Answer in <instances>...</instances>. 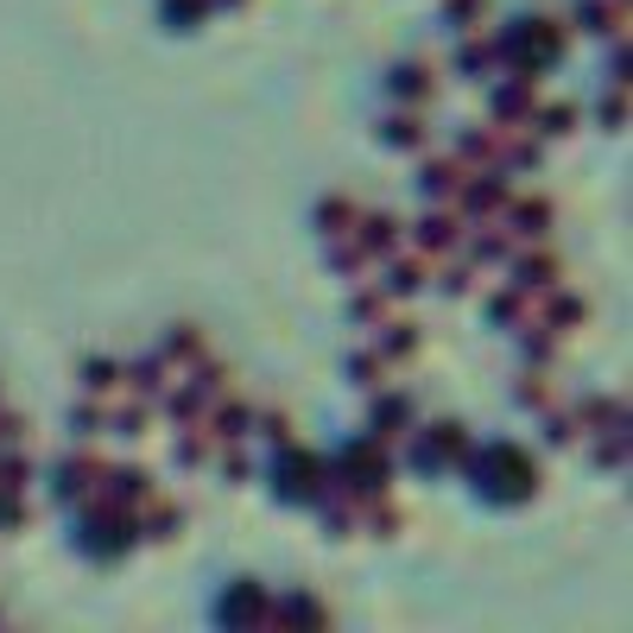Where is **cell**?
Segmentation results:
<instances>
[{
  "mask_svg": "<svg viewBox=\"0 0 633 633\" xmlns=\"http://www.w3.org/2000/svg\"><path fill=\"white\" fill-rule=\"evenodd\" d=\"M400 444H405V456H412L418 469H450V462L469 456V425L444 418V425H425V437H412V430H405Z\"/></svg>",
  "mask_w": 633,
  "mask_h": 633,
  "instance_id": "obj_4",
  "label": "cell"
},
{
  "mask_svg": "<svg viewBox=\"0 0 633 633\" xmlns=\"http://www.w3.org/2000/svg\"><path fill=\"white\" fill-rule=\"evenodd\" d=\"M386 304H393V298H386V292H380V285H354V298H349V317H354V324H386Z\"/></svg>",
  "mask_w": 633,
  "mask_h": 633,
  "instance_id": "obj_32",
  "label": "cell"
},
{
  "mask_svg": "<svg viewBox=\"0 0 633 633\" xmlns=\"http://www.w3.org/2000/svg\"><path fill=\"white\" fill-rule=\"evenodd\" d=\"M501 222L513 228L520 241H545V234H552V203L545 197H506Z\"/></svg>",
  "mask_w": 633,
  "mask_h": 633,
  "instance_id": "obj_10",
  "label": "cell"
},
{
  "mask_svg": "<svg viewBox=\"0 0 633 633\" xmlns=\"http://www.w3.org/2000/svg\"><path fill=\"white\" fill-rule=\"evenodd\" d=\"M172 456H177V469H203V462L216 456V437H209V425H203V430H184Z\"/></svg>",
  "mask_w": 633,
  "mask_h": 633,
  "instance_id": "obj_33",
  "label": "cell"
},
{
  "mask_svg": "<svg viewBox=\"0 0 633 633\" xmlns=\"http://www.w3.org/2000/svg\"><path fill=\"white\" fill-rule=\"evenodd\" d=\"M596 462H602V469H621V462H627V425H614V430L602 425V444H596Z\"/></svg>",
  "mask_w": 633,
  "mask_h": 633,
  "instance_id": "obj_42",
  "label": "cell"
},
{
  "mask_svg": "<svg viewBox=\"0 0 633 633\" xmlns=\"http://www.w3.org/2000/svg\"><path fill=\"white\" fill-rule=\"evenodd\" d=\"M354 241H361V253L368 260H386V253H400V241H405V228H400V216H386V209H374V216H354Z\"/></svg>",
  "mask_w": 633,
  "mask_h": 633,
  "instance_id": "obj_12",
  "label": "cell"
},
{
  "mask_svg": "<svg viewBox=\"0 0 633 633\" xmlns=\"http://www.w3.org/2000/svg\"><path fill=\"white\" fill-rule=\"evenodd\" d=\"M462 234H469V222H462V216H456V203H430V216L418 228H412V241H418V253H437V260H444V253H456L462 248Z\"/></svg>",
  "mask_w": 633,
  "mask_h": 633,
  "instance_id": "obj_6",
  "label": "cell"
},
{
  "mask_svg": "<svg viewBox=\"0 0 633 633\" xmlns=\"http://www.w3.org/2000/svg\"><path fill=\"white\" fill-rule=\"evenodd\" d=\"M70 430H76V437H96V430H108V405H96V400L76 405V412H70Z\"/></svg>",
  "mask_w": 633,
  "mask_h": 633,
  "instance_id": "obj_48",
  "label": "cell"
},
{
  "mask_svg": "<svg viewBox=\"0 0 633 633\" xmlns=\"http://www.w3.org/2000/svg\"><path fill=\"white\" fill-rule=\"evenodd\" d=\"M96 476H101L96 456H70V462H57V469H51V501H83V494L96 488Z\"/></svg>",
  "mask_w": 633,
  "mask_h": 633,
  "instance_id": "obj_13",
  "label": "cell"
},
{
  "mask_svg": "<svg viewBox=\"0 0 633 633\" xmlns=\"http://www.w3.org/2000/svg\"><path fill=\"white\" fill-rule=\"evenodd\" d=\"M203 13H209V0H165V25H172V32H190Z\"/></svg>",
  "mask_w": 633,
  "mask_h": 633,
  "instance_id": "obj_45",
  "label": "cell"
},
{
  "mask_svg": "<svg viewBox=\"0 0 633 633\" xmlns=\"http://www.w3.org/2000/svg\"><path fill=\"white\" fill-rule=\"evenodd\" d=\"M552 400H557V380L545 374V368H526V374H520V386H513V405H526V412H545Z\"/></svg>",
  "mask_w": 633,
  "mask_h": 633,
  "instance_id": "obj_30",
  "label": "cell"
},
{
  "mask_svg": "<svg viewBox=\"0 0 633 633\" xmlns=\"http://www.w3.org/2000/svg\"><path fill=\"white\" fill-rule=\"evenodd\" d=\"M386 336H380V354H386V361H400V354H418V324H393V317H386Z\"/></svg>",
  "mask_w": 633,
  "mask_h": 633,
  "instance_id": "obj_36",
  "label": "cell"
},
{
  "mask_svg": "<svg viewBox=\"0 0 633 633\" xmlns=\"http://www.w3.org/2000/svg\"><path fill=\"white\" fill-rule=\"evenodd\" d=\"M386 89H393V101H405V108H425L437 83H430V64H418V57H412V64H393Z\"/></svg>",
  "mask_w": 633,
  "mask_h": 633,
  "instance_id": "obj_19",
  "label": "cell"
},
{
  "mask_svg": "<svg viewBox=\"0 0 633 633\" xmlns=\"http://www.w3.org/2000/svg\"><path fill=\"white\" fill-rule=\"evenodd\" d=\"M121 386L133 393V400H159L165 386H172V361L165 354H146V361H133V368H121Z\"/></svg>",
  "mask_w": 633,
  "mask_h": 633,
  "instance_id": "obj_15",
  "label": "cell"
},
{
  "mask_svg": "<svg viewBox=\"0 0 633 633\" xmlns=\"http://www.w3.org/2000/svg\"><path fill=\"white\" fill-rule=\"evenodd\" d=\"M329 273H342V279L368 273V253H361V241H354V234H342V241H329Z\"/></svg>",
  "mask_w": 633,
  "mask_h": 633,
  "instance_id": "obj_35",
  "label": "cell"
},
{
  "mask_svg": "<svg viewBox=\"0 0 633 633\" xmlns=\"http://www.w3.org/2000/svg\"><path fill=\"white\" fill-rule=\"evenodd\" d=\"M76 545H83L89 557H101V564H114L127 545H140V526H133L127 506H108L96 494V501L83 506V520H76Z\"/></svg>",
  "mask_w": 633,
  "mask_h": 633,
  "instance_id": "obj_2",
  "label": "cell"
},
{
  "mask_svg": "<svg viewBox=\"0 0 633 633\" xmlns=\"http://www.w3.org/2000/svg\"><path fill=\"white\" fill-rule=\"evenodd\" d=\"M582 430H577V418H570V412H557V405H545V444H557V450H564V444H577Z\"/></svg>",
  "mask_w": 633,
  "mask_h": 633,
  "instance_id": "obj_44",
  "label": "cell"
},
{
  "mask_svg": "<svg viewBox=\"0 0 633 633\" xmlns=\"http://www.w3.org/2000/svg\"><path fill=\"white\" fill-rule=\"evenodd\" d=\"M469 476L481 481V494L501 506H520L532 501V488H538V469H532V456L520 444H488V450H469Z\"/></svg>",
  "mask_w": 633,
  "mask_h": 633,
  "instance_id": "obj_1",
  "label": "cell"
},
{
  "mask_svg": "<svg viewBox=\"0 0 633 633\" xmlns=\"http://www.w3.org/2000/svg\"><path fill=\"white\" fill-rule=\"evenodd\" d=\"M532 101H538L532 76H506V83H494V96H488V114L501 121V133H513V127L532 114Z\"/></svg>",
  "mask_w": 633,
  "mask_h": 633,
  "instance_id": "obj_8",
  "label": "cell"
},
{
  "mask_svg": "<svg viewBox=\"0 0 633 633\" xmlns=\"http://www.w3.org/2000/svg\"><path fill=\"white\" fill-rule=\"evenodd\" d=\"M469 260H476V266H506V260H513V234H506V222H501V228L476 222V241H469Z\"/></svg>",
  "mask_w": 633,
  "mask_h": 633,
  "instance_id": "obj_24",
  "label": "cell"
},
{
  "mask_svg": "<svg viewBox=\"0 0 633 633\" xmlns=\"http://www.w3.org/2000/svg\"><path fill=\"white\" fill-rule=\"evenodd\" d=\"M209 437H216V444H248L253 437V405L248 400H216V418H209Z\"/></svg>",
  "mask_w": 633,
  "mask_h": 633,
  "instance_id": "obj_18",
  "label": "cell"
},
{
  "mask_svg": "<svg viewBox=\"0 0 633 633\" xmlns=\"http://www.w3.org/2000/svg\"><path fill=\"white\" fill-rule=\"evenodd\" d=\"M159 354L190 368L197 354H209V342H203V329H197V324H172V329H165V349H159Z\"/></svg>",
  "mask_w": 633,
  "mask_h": 633,
  "instance_id": "obj_31",
  "label": "cell"
},
{
  "mask_svg": "<svg viewBox=\"0 0 633 633\" xmlns=\"http://www.w3.org/2000/svg\"><path fill=\"white\" fill-rule=\"evenodd\" d=\"M0 444H25V418H20V412H0Z\"/></svg>",
  "mask_w": 633,
  "mask_h": 633,
  "instance_id": "obj_52",
  "label": "cell"
},
{
  "mask_svg": "<svg viewBox=\"0 0 633 633\" xmlns=\"http://www.w3.org/2000/svg\"><path fill=\"white\" fill-rule=\"evenodd\" d=\"M146 425H152L146 400H127L121 412H108V430H114V437H146Z\"/></svg>",
  "mask_w": 633,
  "mask_h": 633,
  "instance_id": "obj_34",
  "label": "cell"
},
{
  "mask_svg": "<svg viewBox=\"0 0 633 633\" xmlns=\"http://www.w3.org/2000/svg\"><path fill=\"white\" fill-rule=\"evenodd\" d=\"M627 121V83H614V96H602V127Z\"/></svg>",
  "mask_w": 633,
  "mask_h": 633,
  "instance_id": "obj_51",
  "label": "cell"
},
{
  "mask_svg": "<svg viewBox=\"0 0 633 633\" xmlns=\"http://www.w3.org/2000/svg\"><path fill=\"white\" fill-rule=\"evenodd\" d=\"M532 317V292L526 285H501L494 298H488V324L494 329H520Z\"/></svg>",
  "mask_w": 633,
  "mask_h": 633,
  "instance_id": "obj_22",
  "label": "cell"
},
{
  "mask_svg": "<svg viewBox=\"0 0 633 633\" xmlns=\"http://www.w3.org/2000/svg\"><path fill=\"white\" fill-rule=\"evenodd\" d=\"M222 621L228 627H253V621H273V602L260 582H234V596L222 602Z\"/></svg>",
  "mask_w": 633,
  "mask_h": 633,
  "instance_id": "obj_17",
  "label": "cell"
},
{
  "mask_svg": "<svg viewBox=\"0 0 633 633\" xmlns=\"http://www.w3.org/2000/svg\"><path fill=\"white\" fill-rule=\"evenodd\" d=\"M501 165H513V172H538V140H506L501 133Z\"/></svg>",
  "mask_w": 633,
  "mask_h": 633,
  "instance_id": "obj_43",
  "label": "cell"
},
{
  "mask_svg": "<svg viewBox=\"0 0 633 633\" xmlns=\"http://www.w3.org/2000/svg\"><path fill=\"white\" fill-rule=\"evenodd\" d=\"M273 621H324V602H310V596H292V602H273Z\"/></svg>",
  "mask_w": 633,
  "mask_h": 633,
  "instance_id": "obj_46",
  "label": "cell"
},
{
  "mask_svg": "<svg viewBox=\"0 0 633 633\" xmlns=\"http://www.w3.org/2000/svg\"><path fill=\"white\" fill-rule=\"evenodd\" d=\"M209 7H241V0H209Z\"/></svg>",
  "mask_w": 633,
  "mask_h": 633,
  "instance_id": "obj_54",
  "label": "cell"
},
{
  "mask_svg": "<svg viewBox=\"0 0 633 633\" xmlns=\"http://www.w3.org/2000/svg\"><path fill=\"white\" fill-rule=\"evenodd\" d=\"M456 70H462V76H488V70H494V45H488V39L462 45V51H456Z\"/></svg>",
  "mask_w": 633,
  "mask_h": 633,
  "instance_id": "obj_41",
  "label": "cell"
},
{
  "mask_svg": "<svg viewBox=\"0 0 633 633\" xmlns=\"http://www.w3.org/2000/svg\"><path fill=\"white\" fill-rule=\"evenodd\" d=\"M380 374H386V354H349V380L361 386V393H374Z\"/></svg>",
  "mask_w": 633,
  "mask_h": 633,
  "instance_id": "obj_40",
  "label": "cell"
},
{
  "mask_svg": "<svg viewBox=\"0 0 633 633\" xmlns=\"http://www.w3.org/2000/svg\"><path fill=\"white\" fill-rule=\"evenodd\" d=\"M380 140H386V146H400V152H418V146H425V121H418V108L386 114V121H380Z\"/></svg>",
  "mask_w": 633,
  "mask_h": 633,
  "instance_id": "obj_29",
  "label": "cell"
},
{
  "mask_svg": "<svg viewBox=\"0 0 633 633\" xmlns=\"http://www.w3.org/2000/svg\"><path fill=\"white\" fill-rule=\"evenodd\" d=\"M513 279H520L526 292H552L557 279H564V266H557V253H545L538 241H532V253L513 248Z\"/></svg>",
  "mask_w": 633,
  "mask_h": 633,
  "instance_id": "obj_16",
  "label": "cell"
},
{
  "mask_svg": "<svg viewBox=\"0 0 633 633\" xmlns=\"http://www.w3.org/2000/svg\"><path fill=\"white\" fill-rule=\"evenodd\" d=\"M456 159L476 165V172L501 165V127H469V133H456Z\"/></svg>",
  "mask_w": 633,
  "mask_h": 633,
  "instance_id": "obj_20",
  "label": "cell"
},
{
  "mask_svg": "<svg viewBox=\"0 0 633 633\" xmlns=\"http://www.w3.org/2000/svg\"><path fill=\"white\" fill-rule=\"evenodd\" d=\"M425 285H430L425 253H386V279H380L386 298H412V292H425Z\"/></svg>",
  "mask_w": 633,
  "mask_h": 633,
  "instance_id": "obj_11",
  "label": "cell"
},
{
  "mask_svg": "<svg viewBox=\"0 0 633 633\" xmlns=\"http://www.w3.org/2000/svg\"><path fill=\"white\" fill-rule=\"evenodd\" d=\"M444 20H450L456 32H476V25L488 20V0H444Z\"/></svg>",
  "mask_w": 633,
  "mask_h": 633,
  "instance_id": "obj_39",
  "label": "cell"
},
{
  "mask_svg": "<svg viewBox=\"0 0 633 633\" xmlns=\"http://www.w3.org/2000/svg\"><path fill=\"white\" fill-rule=\"evenodd\" d=\"M324 501H329V513H324L329 538H349V532H354V501H349V494H336V488H329Z\"/></svg>",
  "mask_w": 633,
  "mask_h": 633,
  "instance_id": "obj_38",
  "label": "cell"
},
{
  "mask_svg": "<svg viewBox=\"0 0 633 633\" xmlns=\"http://www.w3.org/2000/svg\"><path fill=\"white\" fill-rule=\"evenodd\" d=\"M526 121L538 140H564V133H577V108H570V101H532Z\"/></svg>",
  "mask_w": 633,
  "mask_h": 633,
  "instance_id": "obj_23",
  "label": "cell"
},
{
  "mask_svg": "<svg viewBox=\"0 0 633 633\" xmlns=\"http://www.w3.org/2000/svg\"><path fill=\"white\" fill-rule=\"evenodd\" d=\"M506 165H488V172H469L462 177V190H456V216L462 222H494L506 209Z\"/></svg>",
  "mask_w": 633,
  "mask_h": 633,
  "instance_id": "obj_5",
  "label": "cell"
},
{
  "mask_svg": "<svg viewBox=\"0 0 633 633\" xmlns=\"http://www.w3.org/2000/svg\"><path fill=\"white\" fill-rule=\"evenodd\" d=\"M96 494L108 506H140L152 494V476L146 469H140V462H114V469H108V462H101V476H96Z\"/></svg>",
  "mask_w": 633,
  "mask_h": 633,
  "instance_id": "obj_7",
  "label": "cell"
},
{
  "mask_svg": "<svg viewBox=\"0 0 633 633\" xmlns=\"http://www.w3.org/2000/svg\"><path fill=\"white\" fill-rule=\"evenodd\" d=\"M557 354V329H545V324H532V336H526V361L532 368H545Z\"/></svg>",
  "mask_w": 633,
  "mask_h": 633,
  "instance_id": "obj_49",
  "label": "cell"
},
{
  "mask_svg": "<svg viewBox=\"0 0 633 633\" xmlns=\"http://www.w3.org/2000/svg\"><path fill=\"white\" fill-rule=\"evenodd\" d=\"M253 437H266V444H292V418H285V412H260V418H253Z\"/></svg>",
  "mask_w": 633,
  "mask_h": 633,
  "instance_id": "obj_47",
  "label": "cell"
},
{
  "mask_svg": "<svg viewBox=\"0 0 633 633\" xmlns=\"http://www.w3.org/2000/svg\"><path fill=\"white\" fill-rule=\"evenodd\" d=\"M374 393H380V386H374ZM412 418H418L412 393H380V400H374V418H368V430H374V437H386V444H400L405 430H412Z\"/></svg>",
  "mask_w": 633,
  "mask_h": 633,
  "instance_id": "obj_9",
  "label": "cell"
},
{
  "mask_svg": "<svg viewBox=\"0 0 633 633\" xmlns=\"http://www.w3.org/2000/svg\"><path fill=\"white\" fill-rule=\"evenodd\" d=\"M133 526H140V538H177V532H184V506L165 501V494L152 488L146 501H140V520H133Z\"/></svg>",
  "mask_w": 633,
  "mask_h": 633,
  "instance_id": "obj_14",
  "label": "cell"
},
{
  "mask_svg": "<svg viewBox=\"0 0 633 633\" xmlns=\"http://www.w3.org/2000/svg\"><path fill=\"white\" fill-rule=\"evenodd\" d=\"M222 476H228V481H248V476H253V462H248L241 450H228V456H222Z\"/></svg>",
  "mask_w": 633,
  "mask_h": 633,
  "instance_id": "obj_53",
  "label": "cell"
},
{
  "mask_svg": "<svg viewBox=\"0 0 633 633\" xmlns=\"http://www.w3.org/2000/svg\"><path fill=\"white\" fill-rule=\"evenodd\" d=\"M76 380H83V393H89V400H108V393H121V361L89 354V361L76 368Z\"/></svg>",
  "mask_w": 633,
  "mask_h": 633,
  "instance_id": "obj_25",
  "label": "cell"
},
{
  "mask_svg": "<svg viewBox=\"0 0 633 633\" xmlns=\"http://www.w3.org/2000/svg\"><path fill=\"white\" fill-rule=\"evenodd\" d=\"M582 317H589V304L577 298V292H545V329H557V336H564V329H577Z\"/></svg>",
  "mask_w": 633,
  "mask_h": 633,
  "instance_id": "obj_28",
  "label": "cell"
},
{
  "mask_svg": "<svg viewBox=\"0 0 633 633\" xmlns=\"http://www.w3.org/2000/svg\"><path fill=\"white\" fill-rule=\"evenodd\" d=\"M25 520H32V513H25V501L0 488V532H25Z\"/></svg>",
  "mask_w": 633,
  "mask_h": 633,
  "instance_id": "obj_50",
  "label": "cell"
},
{
  "mask_svg": "<svg viewBox=\"0 0 633 633\" xmlns=\"http://www.w3.org/2000/svg\"><path fill=\"white\" fill-rule=\"evenodd\" d=\"M273 488H279V501H292V506H317V501L329 494V469H324V456H310V450H292V444H279Z\"/></svg>",
  "mask_w": 633,
  "mask_h": 633,
  "instance_id": "obj_3",
  "label": "cell"
},
{
  "mask_svg": "<svg viewBox=\"0 0 633 633\" xmlns=\"http://www.w3.org/2000/svg\"><path fill=\"white\" fill-rule=\"evenodd\" d=\"M430 279H437L450 298H469V292H476V266H469V260H444V266H437Z\"/></svg>",
  "mask_w": 633,
  "mask_h": 633,
  "instance_id": "obj_37",
  "label": "cell"
},
{
  "mask_svg": "<svg viewBox=\"0 0 633 633\" xmlns=\"http://www.w3.org/2000/svg\"><path fill=\"white\" fill-rule=\"evenodd\" d=\"M577 430H602V425H627V405L621 400H602V393H589V400H577Z\"/></svg>",
  "mask_w": 633,
  "mask_h": 633,
  "instance_id": "obj_26",
  "label": "cell"
},
{
  "mask_svg": "<svg viewBox=\"0 0 633 633\" xmlns=\"http://www.w3.org/2000/svg\"><path fill=\"white\" fill-rule=\"evenodd\" d=\"M354 216H361V209H354L349 197H324L317 203V234H324V241H342V234H354Z\"/></svg>",
  "mask_w": 633,
  "mask_h": 633,
  "instance_id": "obj_27",
  "label": "cell"
},
{
  "mask_svg": "<svg viewBox=\"0 0 633 633\" xmlns=\"http://www.w3.org/2000/svg\"><path fill=\"white\" fill-rule=\"evenodd\" d=\"M462 177H469V165H462V159H430L425 177H418V190H425L430 203H456Z\"/></svg>",
  "mask_w": 633,
  "mask_h": 633,
  "instance_id": "obj_21",
  "label": "cell"
}]
</instances>
